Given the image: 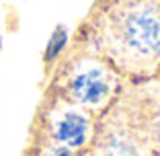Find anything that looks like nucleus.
I'll return each mask as SVG.
<instances>
[{"label":"nucleus","mask_w":160,"mask_h":156,"mask_svg":"<svg viewBox=\"0 0 160 156\" xmlns=\"http://www.w3.org/2000/svg\"><path fill=\"white\" fill-rule=\"evenodd\" d=\"M56 156H72V154L68 148H60V150H56Z\"/></svg>","instance_id":"obj_6"},{"label":"nucleus","mask_w":160,"mask_h":156,"mask_svg":"<svg viewBox=\"0 0 160 156\" xmlns=\"http://www.w3.org/2000/svg\"><path fill=\"white\" fill-rule=\"evenodd\" d=\"M88 123L80 113H66L56 125V138L68 148H78L86 142Z\"/></svg>","instance_id":"obj_3"},{"label":"nucleus","mask_w":160,"mask_h":156,"mask_svg":"<svg viewBox=\"0 0 160 156\" xmlns=\"http://www.w3.org/2000/svg\"><path fill=\"white\" fill-rule=\"evenodd\" d=\"M72 93L80 103L99 105L109 95V82L105 80V74L101 70H88L74 78Z\"/></svg>","instance_id":"obj_2"},{"label":"nucleus","mask_w":160,"mask_h":156,"mask_svg":"<svg viewBox=\"0 0 160 156\" xmlns=\"http://www.w3.org/2000/svg\"><path fill=\"white\" fill-rule=\"evenodd\" d=\"M103 156H140V154H138V150L133 148V144H129L127 140L113 138V140L105 146Z\"/></svg>","instance_id":"obj_4"},{"label":"nucleus","mask_w":160,"mask_h":156,"mask_svg":"<svg viewBox=\"0 0 160 156\" xmlns=\"http://www.w3.org/2000/svg\"><path fill=\"white\" fill-rule=\"evenodd\" d=\"M119 37L129 52L144 58L160 53V10L154 6H140L123 14Z\"/></svg>","instance_id":"obj_1"},{"label":"nucleus","mask_w":160,"mask_h":156,"mask_svg":"<svg viewBox=\"0 0 160 156\" xmlns=\"http://www.w3.org/2000/svg\"><path fill=\"white\" fill-rule=\"evenodd\" d=\"M158 138H160V128H158Z\"/></svg>","instance_id":"obj_7"},{"label":"nucleus","mask_w":160,"mask_h":156,"mask_svg":"<svg viewBox=\"0 0 160 156\" xmlns=\"http://www.w3.org/2000/svg\"><path fill=\"white\" fill-rule=\"evenodd\" d=\"M66 39H68V35H66L64 29H58L56 33L52 35V41H49V45H47V53H45L47 60H53V58L62 52V48L66 45Z\"/></svg>","instance_id":"obj_5"}]
</instances>
